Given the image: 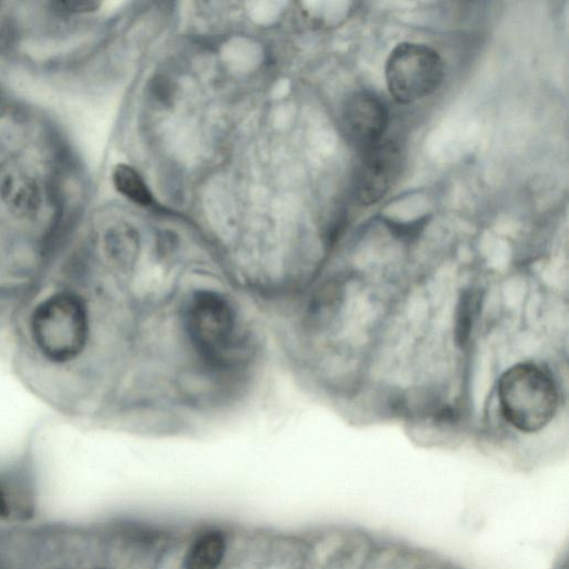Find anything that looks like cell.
<instances>
[{"label": "cell", "instance_id": "obj_1", "mask_svg": "<svg viewBox=\"0 0 569 569\" xmlns=\"http://www.w3.org/2000/svg\"><path fill=\"white\" fill-rule=\"evenodd\" d=\"M497 395L503 418L526 433L542 430L559 407V391L552 373L529 361L513 365L501 375Z\"/></svg>", "mask_w": 569, "mask_h": 569}, {"label": "cell", "instance_id": "obj_2", "mask_svg": "<svg viewBox=\"0 0 569 569\" xmlns=\"http://www.w3.org/2000/svg\"><path fill=\"white\" fill-rule=\"evenodd\" d=\"M443 74L440 54L433 48L416 42L398 43L385 66L388 90L401 104L431 96L441 86Z\"/></svg>", "mask_w": 569, "mask_h": 569}, {"label": "cell", "instance_id": "obj_3", "mask_svg": "<svg viewBox=\"0 0 569 569\" xmlns=\"http://www.w3.org/2000/svg\"><path fill=\"white\" fill-rule=\"evenodd\" d=\"M403 166L401 148L382 139L365 149L353 178V191L361 206L380 201L397 183Z\"/></svg>", "mask_w": 569, "mask_h": 569}, {"label": "cell", "instance_id": "obj_4", "mask_svg": "<svg viewBox=\"0 0 569 569\" xmlns=\"http://www.w3.org/2000/svg\"><path fill=\"white\" fill-rule=\"evenodd\" d=\"M342 120L350 141L363 151L383 139L389 112L377 94L359 91L347 100Z\"/></svg>", "mask_w": 569, "mask_h": 569}, {"label": "cell", "instance_id": "obj_5", "mask_svg": "<svg viewBox=\"0 0 569 569\" xmlns=\"http://www.w3.org/2000/svg\"><path fill=\"white\" fill-rule=\"evenodd\" d=\"M2 197L10 210L21 218L38 212L41 193L37 183L28 177H9L1 188Z\"/></svg>", "mask_w": 569, "mask_h": 569}, {"label": "cell", "instance_id": "obj_6", "mask_svg": "<svg viewBox=\"0 0 569 569\" xmlns=\"http://www.w3.org/2000/svg\"><path fill=\"white\" fill-rule=\"evenodd\" d=\"M226 551V538L218 530L201 533L189 547L184 569H217Z\"/></svg>", "mask_w": 569, "mask_h": 569}, {"label": "cell", "instance_id": "obj_7", "mask_svg": "<svg viewBox=\"0 0 569 569\" xmlns=\"http://www.w3.org/2000/svg\"><path fill=\"white\" fill-rule=\"evenodd\" d=\"M112 182L117 191L131 201L141 206H148L152 202V194L147 183L131 166L117 164L112 172Z\"/></svg>", "mask_w": 569, "mask_h": 569}, {"label": "cell", "instance_id": "obj_8", "mask_svg": "<svg viewBox=\"0 0 569 569\" xmlns=\"http://www.w3.org/2000/svg\"><path fill=\"white\" fill-rule=\"evenodd\" d=\"M480 293L477 289H463L456 310L455 340L460 347H465L469 340L475 318L480 306Z\"/></svg>", "mask_w": 569, "mask_h": 569}, {"label": "cell", "instance_id": "obj_9", "mask_svg": "<svg viewBox=\"0 0 569 569\" xmlns=\"http://www.w3.org/2000/svg\"><path fill=\"white\" fill-rule=\"evenodd\" d=\"M58 9L68 13H87L99 8L96 1H59Z\"/></svg>", "mask_w": 569, "mask_h": 569}, {"label": "cell", "instance_id": "obj_10", "mask_svg": "<svg viewBox=\"0 0 569 569\" xmlns=\"http://www.w3.org/2000/svg\"><path fill=\"white\" fill-rule=\"evenodd\" d=\"M6 493L4 487L0 481V519L8 518L10 515V503Z\"/></svg>", "mask_w": 569, "mask_h": 569}]
</instances>
